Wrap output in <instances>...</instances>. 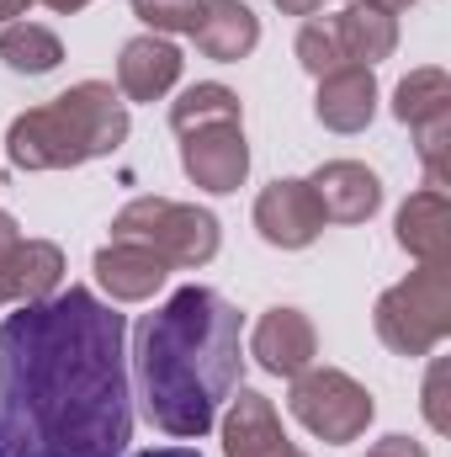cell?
Listing matches in <instances>:
<instances>
[{
	"mask_svg": "<svg viewBox=\"0 0 451 457\" xmlns=\"http://www.w3.org/2000/svg\"><path fill=\"white\" fill-rule=\"evenodd\" d=\"M133 442L127 320L91 287L0 325V457H122Z\"/></svg>",
	"mask_w": 451,
	"mask_h": 457,
	"instance_id": "obj_1",
	"label": "cell"
},
{
	"mask_svg": "<svg viewBox=\"0 0 451 457\" xmlns=\"http://www.w3.org/2000/svg\"><path fill=\"white\" fill-rule=\"evenodd\" d=\"M138 399L154 431L202 442L244 378V320L213 287H176L133 336Z\"/></svg>",
	"mask_w": 451,
	"mask_h": 457,
	"instance_id": "obj_2",
	"label": "cell"
},
{
	"mask_svg": "<svg viewBox=\"0 0 451 457\" xmlns=\"http://www.w3.org/2000/svg\"><path fill=\"white\" fill-rule=\"evenodd\" d=\"M127 144V102L107 80H80L64 96L27 107L5 128V154L16 170H75L107 160Z\"/></svg>",
	"mask_w": 451,
	"mask_h": 457,
	"instance_id": "obj_3",
	"label": "cell"
},
{
	"mask_svg": "<svg viewBox=\"0 0 451 457\" xmlns=\"http://www.w3.org/2000/svg\"><path fill=\"white\" fill-rule=\"evenodd\" d=\"M372 330L393 356H430L451 336V261L420 266L393 282L372 309Z\"/></svg>",
	"mask_w": 451,
	"mask_h": 457,
	"instance_id": "obj_4",
	"label": "cell"
},
{
	"mask_svg": "<svg viewBox=\"0 0 451 457\" xmlns=\"http://www.w3.org/2000/svg\"><path fill=\"white\" fill-rule=\"evenodd\" d=\"M112 239L154 250L165 266L197 271L218 255V219L197 203H176V197H133L112 219Z\"/></svg>",
	"mask_w": 451,
	"mask_h": 457,
	"instance_id": "obj_5",
	"label": "cell"
},
{
	"mask_svg": "<svg viewBox=\"0 0 451 457\" xmlns=\"http://www.w3.org/2000/svg\"><path fill=\"white\" fill-rule=\"evenodd\" d=\"M287 383H292L287 410H292L319 442H330V447H350V442L366 436L377 404H372V394H366L350 372H340V367H319V361H314V367H303V372L287 378Z\"/></svg>",
	"mask_w": 451,
	"mask_h": 457,
	"instance_id": "obj_6",
	"label": "cell"
},
{
	"mask_svg": "<svg viewBox=\"0 0 451 457\" xmlns=\"http://www.w3.org/2000/svg\"><path fill=\"white\" fill-rule=\"evenodd\" d=\"M181 170L192 176V187L228 197L244 187L250 176V144H244V122H218V128H197L181 133Z\"/></svg>",
	"mask_w": 451,
	"mask_h": 457,
	"instance_id": "obj_7",
	"label": "cell"
},
{
	"mask_svg": "<svg viewBox=\"0 0 451 457\" xmlns=\"http://www.w3.org/2000/svg\"><path fill=\"white\" fill-rule=\"evenodd\" d=\"M255 228H260V239L276 245V250H308V245L324 234V213H319L314 187L298 181V176L271 181V187L255 197Z\"/></svg>",
	"mask_w": 451,
	"mask_h": 457,
	"instance_id": "obj_8",
	"label": "cell"
},
{
	"mask_svg": "<svg viewBox=\"0 0 451 457\" xmlns=\"http://www.w3.org/2000/svg\"><path fill=\"white\" fill-rule=\"evenodd\" d=\"M250 356H255L271 378H298V372L314 367V356H319V330H314V320H308L303 309L276 303V309H266L260 325L250 330Z\"/></svg>",
	"mask_w": 451,
	"mask_h": 457,
	"instance_id": "obj_9",
	"label": "cell"
},
{
	"mask_svg": "<svg viewBox=\"0 0 451 457\" xmlns=\"http://www.w3.org/2000/svg\"><path fill=\"white\" fill-rule=\"evenodd\" d=\"M224 457H308V453H298L287 442L271 399L239 383L228 394V415H224Z\"/></svg>",
	"mask_w": 451,
	"mask_h": 457,
	"instance_id": "obj_10",
	"label": "cell"
},
{
	"mask_svg": "<svg viewBox=\"0 0 451 457\" xmlns=\"http://www.w3.org/2000/svg\"><path fill=\"white\" fill-rule=\"evenodd\" d=\"M181 64L186 59L170 37L144 32V37L122 43V54H117V96L122 102H165L181 80Z\"/></svg>",
	"mask_w": 451,
	"mask_h": 457,
	"instance_id": "obj_11",
	"label": "cell"
},
{
	"mask_svg": "<svg viewBox=\"0 0 451 457\" xmlns=\"http://www.w3.org/2000/svg\"><path fill=\"white\" fill-rule=\"evenodd\" d=\"M324 224H366L382 208V181L377 170H366L361 160H330L308 176Z\"/></svg>",
	"mask_w": 451,
	"mask_h": 457,
	"instance_id": "obj_12",
	"label": "cell"
},
{
	"mask_svg": "<svg viewBox=\"0 0 451 457\" xmlns=\"http://www.w3.org/2000/svg\"><path fill=\"white\" fill-rule=\"evenodd\" d=\"M91 266H96V282H102V293H107L112 303H149V298L165 287V277H170V266H165L154 250L127 245V239L102 245Z\"/></svg>",
	"mask_w": 451,
	"mask_h": 457,
	"instance_id": "obj_13",
	"label": "cell"
},
{
	"mask_svg": "<svg viewBox=\"0 0 451 457\" xmlns=\"http://www.w3.org/2000/svg\"><path fill=\"white\" fill-rule=\"evenodd\" d=\"M314 117L330 133H361L377 117V75L366 64H340L330 75H319V96H314Z\"/></svg>",
	"mask_w": 451,
	"mask_h": 457,
	"instance_id": "obj_14",
	"label": "cell"
},
{
	"mask_svg": "<svg viewBox=\"0 0 451 457\" xmlns=\"http://www.w3.org/2000/svg\"><path fill=\"white\" fill-rule=\"evenodd\" d=\"M192 43L202 59H218V64H239L255 54L260 43V16L244 5V0H202V16L192 27Z\"/></svg>",
	"mask_w": 451,
	"mask_h": 457,
	"instance_id": "obj_15",
	"label": "cell"
},
{
	"mask_svg": "<svg viewBox=\"0 0 451 457\" xmlns=\"http://www.w3.org/2000/svg\"><path fill=\"white\" fill-rule=\"evenodd\" d=\"M398 250H409L420 266H441L451 261V203L441 187H425L414 192L404 208H398Z\"/></svg>",
	"mask_w": 451,
	"mask_h": 457,
	"instance_id": "obj_16",
	"label": "cell"
},
{
	"mask_svg": "<svg viewBox=\"0 0 451 457\" xmlns=\"http://www.w3.org/2000/svg\"><path fill=\"white\" fill-rule=\"evenodd\" d=\"M330 27L340 37L345 64H366L372 70L377 59H393V48H398V16L372 5V0H350L340 16H330Z\"/></svg>",
	"mask_w": 451,
	"mask_h": 457,
	"instance_id": "obj_17",
	"label": "cell"
},
{
	"mask_svg": "<svg viewBox=\"0 0 451 457\" xmlns=\"http://www.w3.org/2000/svg\"><path fill=\"white\" fill-rule=\"evenodd\" d=\"M64 287V250L53 239H21L16 271H11V298L16 303H43Z\"/></svg>",
	"mask_w": 451,
	"mask_h": 457,
	"instance_id": "obj_18",
	"label": "cell"
},
{
	"mask_svg": "<svg viewBox=\"0 0 451 457\" xmlns=\"http://www.w3.org/2000/svg\"><path fill=\"white\" fill-rule=\"evenodd\" d=\"M59 59H64V43L48 27H37L27 16L0 27V64L11 75H48V70H59Z\"/></svg>",
	"mask_w": 451,
	"mask_h": 457,
	"instance_id": "obj_19",
	"label": "cell"
},
{
	"mask_svg": "<svg viewBox=\"0 0 451 457\" xmlns=\"http://www.w3.org/2000/svg\"><path fill=\"white\" fill-rule=\"evenodd\" d=\"M447 112H451V80H447V70L420 64V70H409V75L398 80V91H393V117H398L404 128H420V122L447 117Z\"/></svg>",
	"mask_w": 451,
	"mask_h": 457,
	"instance_id": "obj_20",
	"label": "cell"
},
{
	"mask_svg": "<svg viewBox=\"0 0 451 457\" xmlns=\"http://www.w3.org/2000/svg\"><path fill=\"white\" fill-rule=\"evenodd\" d=\"M218 122H244L239 96L218 86V80H202V86H186L176 102H170V128L176 133H197V128H218Z\"/></svg>",
	"mask_w": 451,
	"mask_h": 457,
	"instance_id": "obj_21",
	"label": "cell"
},
{
	"mask_svg": "<svg viewBox=\"0 0 451 457\" xmlns=\"http://www.w3.org/2000/svg\"><path fill=\"white\" fill-rule=\"evenodd\" d=\"M409 133H414V154H420L430 187L447 192V181H451V112L430 117V122H420V128H409Z\"/></svg>",
	"mask_w": 451,
	"mask_h": 457,
	"instance_id": "obj_22",
	"label": "cell"
},
{
	"mask_svg": "<svg viewBox=\"0 0 451 457\" xmlns=\"http://www.w3.org/2000/svg\"><path fill=\"white\" fill-rule=\"evenodd\" d=\"M298 64H303V70H308L314 80L345 64V54H340V37H335V27H330L324 16H308V21H303V32H298Z\"/></svg>",
	"mask_w": 451,
	"mask_h": 457,
	"instance_id": "obj_23",
	"label": "cell"
},
{
	"mask_svg": "<svg viewBox=\"0 0 451 457\" xmlns=\"http://www.w3.org/2000/svg\"><path fill=\"white\" fill-rule=\"evenodd\" d=\"M127 5H133V16L154 37H170V32H186L192 37V27L202 16V0H127Z\"/></svg>",
	"mask_w": 451,
	"mask_h": 457,
	"instance_id": "obj_24",
	"label": "cell"
},
{
	"mask_svg": "<svg viewBox=\"0 0 451 457\" xmlns=\"http://www.w3.org/2000/svg\"><path fill=\"white\" fill-rule=\"evenodd\" d=\"M425 420H430V431H451V415H447V361L436 356L430 361V378H425Z\"/></svg>",
	"mask_w": 451,
	"mask_h": 457,
	"instance_id": "obj_25",
	"label": "cell"
},
{
	"mask_svg": "<svg viewBox=\"0 0 451 457\" xmlns=\"http://www.w3.org/2000/svg\"><path fill=\"white\" fill-rule=\"evenodd\" d=\"M21 239H27V234L16 228V219L0 213V309L16 303V298H11V271H16V250H21Z\"/></svg>",
	"mask_w": 451,
	"mask_h": 457,
	"instance_id": "obj_26",
	"label": "cell"
},
{
	"mask_svg": "<svg viewBox=\"0 0 451 457\" xmlns=\"http://www.w3.org/2000/svg\"><path fill=\"white\" fill-rule=\"evenodd\" d=\"M27 5H32V0H0V27L21 21V16H27Z\"/></svg>",
	"mask_w": 451,
	"mask_h": 457,
	"instance_id": "obj_27",
	"label": "cell"
},
{
	"mask_svg": "<svg viewBox=\"0 0 451 457\" xmlns=\"http://www.w3.org/2000/svg\"><path fill=\"white\" fill-rule=\"evenodd\" d=\"M276 5H282L287 16H314V11H319L324 0H276Z\"/></svg>",
	"mask_w": 451,
	"mask_h": 457,
	"instance_id": "obj_28",
	"label": "cell"
},
{
	"mask_svg": "<svg viewBox=\"0 0 451 457\" xmlns=\"http://www.w3.org/2000/svg\"><path fill=\"white\" fill-rule=\"evenodd\" d=\"M32 5H48V11H59V16H75V11H86L91 0H32Z\"/></svg>",
	"mask_w": 451,
	"mask_h": 457,
	"instance_id": "obj_29",
	"label": "cell"
},
{
	"mask_svg": "<svg viewBox=\"0 0 451 457\" xmlns=\"http://www.w3.org/2000/svg\"><path fill=\"white\" fill-rule=\"evenodd\" d=\"M133 457H202L197 447H149V453H133Z\"/></svg>",
	"mask_w": 451,
	"mask_h": 457,
	"instance_id": "obj_30",
	"label": "cell"
},
{
	"mask_svg": "<svg viewBox=\"0 0 451 457\" xmlns=\"http://www.w3.org/2000/svg\"><path fill=\"white\" fill-rule=\"evenodd\" d=\"M372 5H382V11H393V16H398V11H409V5H420V0H372Z\"/></svg>",
	"mask_w": 451,
	"mask_h": 457,
	"instance_id": "obj_31",
	"label": "cell"
}]
</instances>
